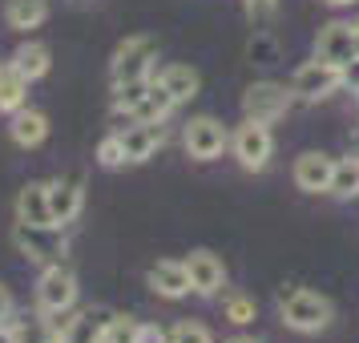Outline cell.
Instances as JSON below:
<instances>
[{
  "instance_id": "cell-1",
  "label": "cell",
  "mask_w": 359,
  "mask_h": 343,
  "mask_svg": "<svg viewBox=\"0 0 359 343\" xmlns=\"http://www.w3.org/2000/svg\"><path fill=\"white\" fill-rule=\"evenodd\" d=\"M278 315H283V323L291 327V331H303V335H315V331H323L331 323V299L319 291H307V287H299V291L283 295V303H278Z\"/></svg>"
},
{
  "instance_id": "cell-2",
  "label": "cell",
  "mask_w": 359,
  "mask_h": 343,
  "mask_svg": "<svg viewBox=\"0 0 359 343\" xmlns=\"http://www.w3.org/2000/svg\"><path fill=\"white\" fill-rule=\"evenodd\" d=\"M154 61H158V45L149 36H130L121 41L109 61V81L130 85V81H149L154 77Z\"/></svg>"
},
{
  "instance_id": "cell-3",
  "label": "cell",
  "mask_w": 359,
  "mask_h": 343,
  "mask_svg": "<svg viewBox=\"0 0 359 343\" xmlns=\"http://www.w3.org/2000/svg\"><path fill=\"white\" fill-rule=\"evenodd\" d=\"M73 303H77V278H73V271L61 267V262H49L41 271V278H36V307H41V315H65Z\"/></svg>"
},
{
  "instance_id": "cell-4",
  "label": "cell",
  "mask_w": 359,
  "mask_h": 343,
  "mask_svg": "<svg viewBox=\"0 0 359 343\" xmlns=\"http://www.w3.org/2000/svg\"><path fill=\"white\" fill-rule=\"evenodd\" d=\"M182 142H186V154H190L194 162H214V158L230 146V133L218 117L202 114V117H190V121H186Z\"/></svg>"
},
{
  "instance_id": "cell-5",
  "label": "cell",
  "mask_w": 359,
  "mask_h": 343,
  "mask_svg": "<svg viewBox=\"0 0 359 343\" xmlns=\"http://www.w3.org/2000/svg\"><path fill=\"white\" fill-rule=\"evenodd\" d=\"M230 149H234V158H238V166L243 170H266V162H271V154H275V137H271V130L262 126V121H250L246 117L243 126H238V133L230 137Z\"/></svg>"
},
{
  "instance_id": "cell-6",
  "label": "cell",
  "mask_w": 359,
  "mask_h": 343,
  "mask_svg": "<svg viewBox=\"0 0 359 343\" xmlns=\"http://www.w3.org/2000/svg\"><path fill=\"white\" fill-rule=\"evenodd\" d=\"M291 89L278 81H255L250 89L243 93V114L250 117V121H262V126H271V121H278V117L291 109Z\"/></svg>"
},
{
  "instance_id": "cell-7",
  "label": "cell",
  "mask_w": 359,
  "mask_h": 343,
  "mask_svg": "<svg viewBox=\"0 0 359 343\" xmlns=\"http://www.w3.org/2000/svg\"><path fill=\"white\" fill-rule=\"evenodd\" d=\"M339 85H343V69L339 65H327V61L315 57V61H307V65L294 69L291 93L299 101H323V97H331Z\"/></svg>"
},
{
  "instance_id": "cell-8",
  "label": "cell",
  "mask_w": 359,
  "mask_h": 343,
  "mask_svg": "<svg viewBox=\"0 0 359 343\" xmlns=\"http://www.w3.org/2000/svg\"><path fill=\"white\" fill-rule=\"evenodd\" d=\"M57 230L61 227H29V222H17V227H13V243L25 250V259L45 262V267H49V262L65 250V243H61Z\"/></svg>"
},
{
  "instance_id": "cell-9",
  "label": "cell",
  "mask_w": 359,
  "mask_h": 343,
  "mask_svg": "<svg viewBox=\"0 0 359 343\" xmlns=\"http://www.w3.org/2000/svg\"><path fill=\"white\" fill-rule=\"evenodd\" d=\"M315 57L327 61V65H347L355 53V33H351V25H343V20H331L319 29V41H315Z\"/></svg>"
},
{
  "instance_id": "cell-10",
  "label": "cell",
  "mask_w": 359,
  "mask_h": 343,
  "mask_svg": "<svg viewBox=\"0 0 359 343\" xmlns=\"http://www.w3.org/2000/svg\"><path fill=\"white\" fill-rule=\"evenodd\" d=\"M114 319L109 307H85L61 327V343H105V327Z\"/></svg>"
},
{
  "instance_id": "cell-11",
  "label": "cell",
  "mask_w": 359,
  "mask_h": 343,
  "mask_svg": "<svg viewBox=\"0 0 359 343\" xmlns=\"http://www.w3.org/2000/svg\"><path fill=\"white\" fill-rule=\"evenodd\" d=\"M49 206H53V222H57V227H69L85 206L81 174H69V178L49 182Z\"/></svg>"
},
{
  "instance_id": "cell-12",
  "label": "cell",
  "mask_w": 359,
  "mask_h": 343,
  "mask_svg": "<svg viewBox=\"0 0 359 343\" xmlns=\"http://www.w3.org/2000/svg\"><path fill=\"white\" fill-rule=\"evenodd\" d=\"M165 142L162 121H130L121 130V149H126V162H146L158 154V146Z\"/></svg>"
},
{
  "instance_id": "cell-13",
  "label": "cell",
  "mask_w": 359,
  "mask_h": 343,
  "mask_svg": "<svg viewBox=\"0 0 359 343\" xmlns=\"http://www.w3.org/2000/svg\"><path fill=\"white\" fill-rule=\"evenodd\" d=\"M186 271H190V287H194L198 295H218L222 283H226V267H222V259L210 255V250H190Z\"/></svg>"
},
{
  "instance_id": "cell-14",
  "label": "cell",
  "mask_w": 359,
  "mask_h": 343,
  "mask_svg": "<svg viewBox=\"0 0 359 343\" xmlns=\"http://www.w3.org/2000/svg\"><path fill=\"white\" fill-rule=\"evenodd\" d=\"M17 222H29V227H57V222H53V206H49V182H29L17 194Z\"/></svg>"
},
{
  "instance_id": "cell-15",
  "label": "cell",
  "mask_w": 359,
  "mask_h": 343,
  "mask_svg": "<svg viewBox=\"0 0 359 343\" xmlns=\"http://www.w3.org/2000/svg\"><path fill=\"white\" fill-rule=\"evenodd\" d=\"M149 287L162 295V299H182V295H190V271H186V262H174V259H162L149 267Z\"/></svg>"
},
{
  "instance_id": "cell-16",
  "label": "cell",
  "mask_w": 359,
  "mask_h": 343,
  "mask_svg": "<svg viewBox=\"0 0 359 343\" xmlns=\"http://www.w3.org/2000/svg\"><path fill=\"white\" fill-rule=\"evenodd\" d=\"M331 174H335V162L327 154H303L294 162V186L307 190V194H319V190H331Z\"/></svg>"
},
{
  "instance_id": "cell-17",
  "label": "cell",
  "mask_w": 359,
  "mask_h": 343,
  "mask_svg": "<svg viewBox=\"0 0 359 343\" xmlns=\"http://www.w3.org/2000/svg\"><path fill=\"white\" fill-rule=\"evenodd\" d=\"M8 133H13V142L25 149H36L45 137H49V117L41 114V109H17L13 114V121H8Z\"/></svg>"
},
{
  "instance_id": "cell-18",
  "label": "cell",
  "mask_w": 359,
  "mask_h": 343,
  "mask_svg": "<svg viewBox=\"0 0 359 343\" xmlns=\"http://www.w3.org/2000/svg\"><path fill=\"white\" fill-rule=\"evenodd\" d=\"M29 101V77L13 61H0V114H17Z\"/></svg>"
},
{
  "instance_id": "cell-19",
  "label": "cell",
  "mask_w": 359,
  "mask_h": 343,
  "mask_svg": "<svg viewBox=\"0 0 359 343\" xmlns=\"http://www.w3.org/2000/svg\"><path fill=\"white\" fill-rule=\"evenodd\" d=\"M45 20H49V0H8L4 4V25L17 33L41 29Z\"/></svg>"
},
{
  "instance_id": "cell-20",
  "label": "cell",
  "mask_w": 359,
  "mask_h": 343,
  "mask_svg": "<svg viewBox=\"0 0 359 343\" xmlns=\"http://www.w3.org/2000/svg\"><path fill=\"white\" fill-rule=\"evenodd\" d=\"M174 105H178V101L170 97V89H165L158 77H154V81H149V89H146V97L133 105V114H130V117H133V121H165Z\"/></svg>"
},
{
  "instance_id": "cell-21",
  "label": "cell",
  "mask_w": 359,
  "mask_h": 343,
  "mask_svg": "<svg viewBox=\"0 0 359 343\" xmlns=\"http://www.w3.org/2000/svg\"><path fill=\"white\" fill-rule=\"evenodd\" d=\"M154 77L170 89V97L178 101V105L198 97V89H202V77H198V69H190V65H165L162 73H154Z\"/></svg>"
},
{
  "instance_id": "cell-22",
  "label": "cell",
  "mask_w": 359,
  "mask_h": 343,
  "mask_svg": "<svg viewBox=\"0 0 359 343\" xmlns=\"http://www.w3.org/2000/svg\"><path fill=\"white\" fill-rule=\"evenodd\" d=\"M13 65H17L20 73L29 77V81H41V77L49 73L53 61H49V49H45L41 41H25V45H20L17 53H13Z\"/></svg>"
},
{
  "instance_id": "cell-23",
  "label": "cell",
  "mask_w": 359,
  "mask_h": 343,
  "mask_svg": "<svg viewBox=\"0 0 359 343\" xmlns=\"http://www.w3.org/2000/svg\"><path fill=\"white\" fill-rule=\"evenodd\" d=\"M327 194H335V198H355L359 194V154H351V158L335 162L331 190H327Z\"/></svg>"
},
{
  "instance_id": "cell-24",
  "label": "cell",
  "mask_w": 359,
  "mask_h": 343,
  "mask_svg": "<svg viewBox=\"0 0 359 343\" xmlns=\"http://www.w3.org/2000/svg\"><path fill=\"white\" fill-rule=\"evenodd\" d=\"M13 339H17V343H61V331H57L49 319L33 315V319L13 323Z\"/></svg>"
},
{
  "instance_id": "cell-25",
  "label": "cell",
  "mask_w": 359,
  "mask_h": 343,
  "mask_svg": "<svg viewBox=\"0 0 359 343\" xmlns=\"http://www.w3.org/2000/svg\"><path fill=\"white\" fill-rule=\"evenodd\" d=\"M137 335H142V319L133 315H114L105 327V343H137Z\"/></svg>"
},
{
  "instance_id": "cell-26",
  "label": "cell",
  "mask_w": 359,
  "mask_h": 343,
  "mask_svg": "<svg viewBox=\"0 0 359 343\" xmlns=\"http://www.w3.org/2000/svg\"><path fill=\"white\" fill-rule=\"evenodd\" d=\"M255 299H246V295H222V319H230V323H250L255 319Z\"/></svg>"
},
{
  "instance_id": "cell-27",
  "label": "cell",
  "mask_w": 359,
  "mask_h": 343,
  "mask_svg": "<svg viewBox=\"0 0 359 343\" xmlns=\"http://www.w3.org/2000/svg\"><path fill=\"white\" fill-rule=\"evenodd\" d=\"M170 343H214V335L202 323H178L170 331Z\"/></svg>"
},
{
  "instance_id": "cell-28",
  "label": "cell",
  "mask_w": 359,
  "mask_h": 343,
  "mask_svg": "<svg viewBox=\"0 0 359 343\" xmlns=\"http://www.w3.org/2000/svg\"><path fill=\"white\" fill-rule=\"evenodd\" d=\"M97 162L105 166V170H114V166L126 162V149H121V133H109L105 142L97 146Z\"/></svg>"
},
{
  "instance_id": "cell-29",
  "label": "cell",
  "mask_w": 359,
  "mask_h": 343,
  "mask_svg": "<svg viewBox=\"0 0 359 343\" xmlns=\"http://www.w3.org/2000/svg\"><path fill=\"white\" fill-rule=\"evenodd\" d=\"M250 57H255L259 65H275V61H278L275 41H266V36H255V41H250Z\"/></svg>"
},
{
  "instance_id": "cell-30",
  "label": "cell",
  "mask_w": 359,
  "mask_h": 343,
  "mask_svg": "<svg viewBox=\"0 0 359 343\" xmlns=\"http://www.w3.org/2000/svg\"><path fill=\"white\" fill-rule=\"evenodd\" d=\"M137 343H170V331H162L158 323H142V335Z\"/></svg>"
},
{
  "instance_id": "cell-31",
  "label": "cell",
  "mask_w": 359,
  "mask_h": 343,
  "mask_svg": "<svg viewBox=\"0 0 359 343\" xmlns=\"http://www.w3.org/2000/svg\"><path fill=\"white\" fill-rule=\"evenodd\" d=\"M343 85H347L351 93H359V57H351V61L343 65Z\"/></svg>"
},
{
  "instance_id": "cell-32",
  "label": "cell",
  "mask_w": 359,
  "mask_h": 343,
  "mask_svg": "<svg viewBox=\"0 0 359 343\" xmlns=\"http://www.w3.org/2000/svg\"><path fill=\"white\" fill-rule=\"evenodd\" d=\"M8 319H13V295L8 287H0V327H8Z\"/></svg>"
},
{
  "instance_id": "cell-33",
  "label": "cell",
  "mask_w": 359,
  "mask_h": 343,
  "mask_svg": "<svg viewBox=\"0 0 359 343\" xmlns=\"http://www.w3.org/2000/svg\"><path fill=\"white\" fill-rule=\"evenodd\" d=\"M243 4L250 8V13H255V17H266V13L275 8V0H243Z\"/></svg>"
},
{
  "instance_id": "cell-34",
  "label": "cell",
  "mask_w": 359,
  "mask_h": 343,
  "mask_svg": "<svg viewBox=\"0 0 359 343\" xmlns=\"http://www.w3.org/2000/svg\"><path fill=\"white\" fill-rule=\"evenodd\" d=\"M0 343H17L13 339V327H0Z\"/></svg>"
},
{
  "instance_id": "cell-35",
  "label": "cell",
  "mask_w": 359,
  "mask_h": 343,
  "mask_svg": "<svg viewBox=\"0 0 359 343\" xmlns=\"http://www.w3.org/2000/svg\"><path fill=\"white\" fill-rule=\"evenodd\" d=\"M351 154H359V126L351 130Z\"/></svg>"
},
{
  "instance_id": "cell-36",
  "label": "cell",
  "mask_w": 359,
  "mask_h": 343,
  "mask_svg": "<svg viewBox=\"0 0 359 343\" xmlns=\"http://www.w3.org/2000/svg\"><path fill=\"white\" fill-rule=\"evenodd\" d=\"M327 4H335V8H343V4H355V0H327Z\"/></svg>"
},
{
  "instance_id": "cell-37",
  "label": "cell",
  "mask_w": 359,
  "mask_h": 343,
  "mask_svg": "<svg viewBox=\"0 0 359 343\" xmlns=\"http://www.w3.org/2000/svg\"><path fill=\"white\" fill-rule=\"evenodd\" d=\"M351 33H355V53H359V20L351 25Z\"/></svg>"
},
{
  "instance_id": "cell-38",
  "label": "cell",
  "mask_w": 359,
  "mask_h": 343,
  "mask_svg": "<svg viewBox=\"0 0 359 343\" xmlns=\"http://www.w3.org/2000/svg\"><path fill=\"white\" fill-rule=\"evenodd\" d=\"M230 343H255V339H246V335H238V339H230Z\"/></svg>"
}]
</instances>
